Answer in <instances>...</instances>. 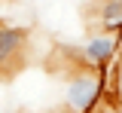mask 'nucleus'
Segmentation results:
<instances>
[{
	"label": "nucleus",
	"mask_w": 122,
	"mask_h": 113,
	"mask_svg": "<svg viewBox=\"0 0 122 113\" xmlns=\"http://www.w3.org/2000/svg\"><path fill=\"white\" fill-rule=\"evenodd\" d=\"M113 34H116V40H119V46H122V21L116 25V31H113Z\"/></svg>",
	"instance_id": "0eeeda50"
},
{
	"label": "nucleus",
	"mask_w": 122,
	"mask_h": 113,
	"mask_svg": "<svg viewBox=\"0 0 122 113\" xmlns=\"http://www.w3.org/2000/svg\"><path fill=\"white\" fill-rule=\"evenodd\" d=\"M107 101L113 104V110H116V113H122V98H113V95H110V98H107Z\"/></svg>",
	"instance_id": "423d86ee"
},
{
	"label": "nucleus",
	"mask_w": 122,
	"mask_h": 113,
	"mask_svg": "<svg viewBox=\"0 0 122 113\" xmlns=\"http://www.w3.org/2000/svg\"><path fill=\"white\" fill-rule=\"evenodd\" d=\"M98 21H101V28L113 34L116 31V25L122 21V0H101V6H98Z\"/></svg>",
	"instance_id": "20e7f679"
},
{
	"label": "nucleus",
	"mask_w": 122,
	"mask_h": 113,
	"mask_svg": "<svg viewBox=\"0 0 122 113\" xmlns=\"http://www.w3.org/2000/svg\"><path fill=\"white\" fill-rule=\"evenodd\" d=\"M116 52H119V40H116V34H98V37L86 40V46L79 49L82 64H95L98 70H104V67L116 58Z\"/></svg>",
	"instance_id": "f03ea898"
},
{
	"label": "nucleus",
	"mask_w": 122,
	"mask_h": 113,
	"mask_svg": "<svg viewBox=\"0 0 122 113\" xmlns=\"http://www.w3.org/2000/svg\"><path fill=\"white\" fill-rule=\"evenodd\" d=\"M104 70H86L79 67L70 82H67V92H64V104L70 113H92L98 107V101L104 98Z\"/></svg>",
	"instance_id": "f257e3e1"
},
{
	"label": "nucleus",
	"mask_w": 122,
	"mask_h": 113,
	"mask_svg": "<svg viewBox=\"0 0 122 113\" xmlns=\"http://www.w3.org/2000/svg\"><path fill=\"white\" fill-rule=\"evenodd\" d=\"M113 98H122V58L116 67V77H113Z\"/></svg>",
	"instance_id": "39448f33"
},
{
	"label": "nucleus",
	"mask_w": 122,
	"mask_h": 113,
	"mask_svg": "<svg viewBox=\"0 0 122 113\" xmlns=\"http://www.w3.org/2000/svg\"><path fill=\"white\" fill-rule=\"evenodd\" d=\"M28 31L18 28V25H0V70H6L9 61L25 49Z\"/></svg>",
	"instance_id": "7ed1b4c3"
}]
</instances>
